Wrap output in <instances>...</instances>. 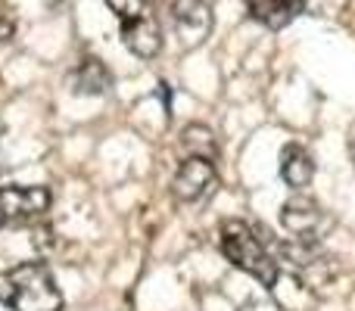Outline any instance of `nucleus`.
<instances>
[{"instance_id": "f257e3e1", "label": "nucleus", "mask_w": 355, "mask_h": 311, "mask_svg": "<svg viewBox=\"0 0 355 311\" xmlns=\"http://www.w3.org/2000/svg\"><path fill=\"white\" fill-rule=\"evenodd\" d=\"M221 252L225 258L240 268L243 274L256 277L262 287H275L277 283V274H281V262L275 256V240L271 233L259 231L256 224L250 221H240V218H231L221 224Z\"/></svg>"}, {"instance_id": "f03ea898", "label": "nucleus", "mask_w": 355, "mask_h": 311, "mask_svg": "<svg viewBox=\"0 0 355 311\" xmlns=\"http://www.w3.org/2000/svg\"><path fill=\"white\" fill-rule=\"evenodd\" d=\"M0 302L10 311H60L62 293L44 262H22L0 271Z\"/></svg>"}, {"instance_id": "7ed1b4c3", "label": "nucleus", "mask_w": 355, "mask_h": 311, "mask_svg": "<svg viewBox=\"0 0 355 311\" xmlns=\"http://www.w3.org/2000/svg\"><path fill=\"white\" fill-rule=\"evenodd\" d=\"M122 25V41L141 60H153L162 47V28L150 0H106Z\"/></svg>"}, {"instance_id": "20e7f679", "label": "nucleus", "mask_w": 355, "mask_h": 311, "mask_svg": "<svg viewBox=\"0 0 355 311\" xmlns=\"http://www.w3.org/2000/svg\"><path fill=\"white\" fill-rule=\"evenodd\" d=\"M50 208V190L47 187H0V227L25 224V221L41 218Z\"/></svg>"}, {"instance_id": "39448f33", "label": "nucleus", "mask_w": 355, "mask_h": 311, "mask_svg": "<svg viewBox=\"0 0 355 311\" xmlns=\"http://www.w3.org/2000/svg\"><path fill=\"white\" fill-rule=\"evenodd\" d=\"M281 221L293 233V240H306V243H318V237L331 227L327 212L312 196H293V199H287L281 208Z\"/></svg>"}, {"instance_id": "423d86ee", "label": "nucleus", "mask_w": 355, "mask_h": 311, "mask_svg": "<svg viewBox=\"0 0 355 311\" xmlns=\"http://www.w3.org/2000/svg\"><path fill=\"white\" fill-rule=\"evenodd\" d=\"M215 187V162L212 159L187 156L172 181V193L178 202H200Z\"/></svg>"}, {"instance_id": "0eeeda50", "label": "nucleus", "mask_w": 355, "mask_h": 311, "mask_svg": "<svg viewBox=\"0 0 355 311\" xmlns=\"http://www.w3.org/2000/svg\"><path fill=\"white\" fill-rule=\"evenodd\" d=\"M172 22L184 47H196L212 31V10L202 0H172Z\"/></svg>"}, {"instance_id": "6e6552de", "label": "nucleus", "mask_w": 355, "mask_h": 311, "mask_svg": "<svg viewBox=\"0 0 355 311\" xmlns=\"http://www.w3.org/2000/svg\"><path fill=\"white\" fill-rule=\"evenodd\" d=\"M72 91L75 94H87V97H100V94H106L110 91V85H112V75H110V69L103 66V62L97 60V56H85V60L75 66V72H72Z\"/></svg>"}, {"instance_id": "1a4fd4ad", "label": "nucleus", "mask_w": 355, "mask_h": 311, "mask_svg": "<svg viewBox=\"0 0 355 311\" xmlns=\"http://www.w3.org/2000/svg\"><path fill=\"white\" fill-rule=\"evenodd\" d=\"M281 177L296 190H302V187L312 184L315 162H312V153H309L302 143H287V147H284V153H281Z\"/></svg>"}, {"instance_id": "9d476101", "label": "nucleus", "mask_w": 355, "mask_h": 311, "mask_svg": "<svg viewBox=\"0 0 355 311\" xmlns=\"http://www.w3.org/2000/svg\"><path fill=\"white\" fill-rule=\"evenodd\" d=\"M250 16L268 28H284L290 25L302 10V0H243Z\"/></svg>"}, {"instance_id": "9b49d317", "label": "nucleus", "mask_w": 355, "mask_h": 311, "mask_svg": "<svg viewBox=\"0 0 355 311\" xmlns=\"http://www.w3.org/2000/svg\"><path fill=\"white\" fill-rule=\"evenodd\" d=\"M181 143L190 156H200V159H212L218 153V143H215V134L206 128V125H187L181 134Z\"/></svg>"}, {"instance_id": "f8f14e48", "label": "nucleus", "mask_w": 355, "mask_h": 311, "mask_svg": "<svg viewBox=\"0 0 355 311\" xmlns=\"http://www.w3.org/2000/svg\"><path fill=\"white\" fill-rule=\"evenodd\" d=\"M12 28H16V22H12L10 10H6L3 0H0V41H10V37H12Z\"/></svg>"}, {"instance_id": "ddd939ff", "label": "nucleus", "mask_w": 355, "mask_h": 311, "mask_svg": "<svg viewBox=\"0 0 355 311\" xmlns=\"http://www.w3.org/2000/svg\"><path fill=\"white\" fill-rule=\"evenodd\" d=\"M349 153H352V159H355V131H352V137H349Z\"/></svg>"}]
</instances>
